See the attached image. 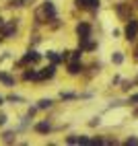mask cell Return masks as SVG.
Listing matches in <instances>:
<instances>
[{
	"label": "cell",
	"mask_w": 138,
	"mask_h": 146,
	"mask_svg": "<svg viewBox=\"0 0 138 146\" xmlns=\"http://www.w3.org/2000/svg\"><path fill=\"white\" fill-rule=\"evenodd\" d=\"M33 130H35L37 134H47V132L52 130V125L47 123V121H39V123H35V125H33Z\"/></svg>",
	"instance_id": "11"
},
{
	"label": "cell",
	"mask_w": 138,
	"mask_h": 146,
	"mask_svg": "<svg viewBox=\"0 0 138 146\" xmlns=\"http://www.w3.org/2000/svg\"><path fill=\"white\" fill-rule=\"evenodd\" d=\"M78 47L83 52H93V50H97V43L91 41V37H89V39H78Z\"/></svg>",
	"instance_id": "6"
},
{
	"label": "cell",
	"mask_w": 138,
	"mask_h": 146,
	"mask_svg": "<svg viewBox=\"0 0 138 146\" xmlns=\"http://www.w3.org/2000/svg\"><path fill=\"white\" fill-rule=\"evenodd\" d=\"M115 13L120 15L122 19H126V21H130V4H126V2L117 4V6H115Z\"/></svg>",
	"instance_id": "5"
},
{
	"label": "cell",
	"mask_w": 138,
	"mask_h": 146,
	"mask_svg": "<svg viewBox=\"0 0 138 146\" xmlns=\"http://www.w3.org/2000/svg\"><path fill=\"white\" fill-rule=\"evenodd\" d=\"M47 58L52 60V64H60L62 62V54H58V52H47Z\"/></svg>",
	"instance_id": "14"
},
{
	"label": "cell",
	"mask_w": 138,
	"mask_h": 146,
	"mask_svg": "<svg viewBox=\"0 0 138 146\" xmlns=\"http://www.w3.org/2000/svg\"><path fill=\"white\" fill-rule=\"evenodd\" d=\"M0 82H2L4 86H15V78L8 72H0Z\"/></svg>",
	"instance_id": "12"
},
{
	"label": "cell",
	"mask_w": 138,
	"mask_h": 146,
	"mask_svg": "<svg viewBox=\"0 0 138 146\" xmlns=\"http://www.w3.org/2000/svg\"><path fill=\"white\" fill-rule=\"evenodd\" d=\"M78 8H99V0H74Z\"/></svg>",
	"instance_id": "7"
},
{
	"label": "cell",
	"mask_w": 138,
	"mask_h": 146,
	"mask_svg": "<svg viewBox=\"0 0 138 146\" xmlns=\"http://www.w3.org/2000/svg\"><path fill=\"white\" fill-rule=\"evenodd\" d=\"M4 121H6V117H4V115H0V125H2Z\"/></svg>",
	"instance_id": "23"
},
{
	"label": "cell",
	"mask_w": 138,
	"mask_h": 146,
	"mask_svg": "<svg viewBox=\"0 0 138 146\" xmlns=\"http://www.w3.org/2000/svg\"><path fill=\"white\" fill-rule=\"evenodd\" d=\"M126 144H128V146H138V138H128Z\"/></svg>",
	"instance_id": "21"
},
{
	"label": "cell",
	"mask_w": 138,
	"mask_h": 146,
	"mask_svg": "<svg viewBox=\"0 0 138 146\" xmlns=\"http://www.w3.org/2000/svg\"><path fill=\"white\" fill-rule=\"evenodd\" d=\"M25 2H29V0H13L11 6H25Z\"/></svg>",
	"instance_id": "20"
},
{
	"label": "cell",
	"mask_w": 138,
	"mask_h": 146,
	"mask_svg": "<svg viewBox=\"0 0 138 146\" xmlns=\"http://www.w3.org/2000/svg\"><path fill=\"white\" fill-rule=\"evenodd\" d=\"M2 140H4V142H13V140H15V132H4Z\"/></svg>",
	"instance_id": "16"
},
{
	"label": "cell",
	"mask_w": 138,
	"mask_h": 146,
	"mask_svg": "<svg viewBox=\"0 0 138 146\" xmlns=\"http://www.w3.org/2000/svg\"><path fill=\"white\" fill-rule=\"evenodd\" d=\"M23 80H37V70H33V68L25 70V74H23Z\"/></svg>",
	"instance_id": "13"
},
{
	"label": "cell",
	"mask_w": 138,
	"mask_h": 146,
	"mask_svg": "<svg viewBox=\"0 0 138 146\" xmlns=\"http://www.w3.org/2000/svg\"><path fill=\"white\" fill-rule=\"evenodd\" d=\"M136 33H138V21L136 19H130L126 25V39L128 41H134L136 39Z\"/></svg>",
	"instance_id": "1"
},
{
	"label": "cell",
	"mask_w": 138,
	"mask_h": 146,
	"mask_svg": "<svg viewBox=\"0 0 138 146\" xmlns=\"http://www.w3.org/2000/svg\"><path fill=\"white\" fill-rule=\"evenodd\" d=\"M2 103H4V99H2V97H0V105H2Z\"/></svg>",
	"instance_id": "25"
},
{
	"label": "cell",
	"mask_w": 138,
	"mask_h": 146,
	"mask_svg": "<svg viewBox=\"0 0 138 146\" xmlns=\"http://www.w3.org/2000/svg\"><path fill=\"white\" fill-rule=\"evenodd\" d=\"M4 27V21H2V19H0V29H2Z\"/></svg>",
	"instance_id": "24"
},
{
	"label": "cell",
	"mask_w": 138,
	"mask_h": 146,
	"mask_svg": "<svg viewBox=\"0 0 138 146\" xmlns=\"http://www.w3.org/2000/svg\"><path fill=\"white\" fill-rule=\"evenodd\" d=\"M66 142H68V144H78V136H74V134H72V136H68Z\"/></svg>",
	"instance_id": "19"
},
{
	"label": "cell",
	"mask_w": 138,
	"mask_h": 146,
	"mask_svg": "<svg viewBox=\"0 0 138 146\" xmlns=\"http://www.w3.org/2000/svg\"><path fill=\"white\" fill-rule=\"evenodd\" d=\"M76 35H78V39H89V37H91V25L89 23H78L76 25Z\"/></svg>",
	"instance_id": "2"
},
{
	"label": "cell",
	"mask_w": 138,
	"mask_h": 146,
	"mask_svg": "<svg viewBox=\"0 0 138 146\" xmlns=\"http://www.w3.org/2000/svg\"><path fill=\"white\" fill-rule=\"evenodd\" d=\"M37 107H39V109H50V107H52V101H50V99H41V101L37 103Z\"/></svg>",
	"instance_id": "15"
},
{
	"label": "cell",
	"mask_w": 138,
	"mask_h": 146,
	"mask_svg": "<svg viewBox=\"0 0 138 146\" xmlns=\"http://www.w3.org/2000/svg\"><path fill=\"white\" fill-rule=\"evenodd\" d=\"M43 13L47 15V19H52V21H56V6H54V2H50V0H47V2H43Z\"/></svg>",
	"instance_id": "8"
},
{
	"label": "cell",
	"mask_w": 138,
	"mask_h": 146,
	"mask_svg": "<svg viewBox=\"0 0 138 146\" xmlns=\"http://www.w3.org/2000/svg\"><path fill=\"white\" fill-rule=\"evenodd\" d=\"M54 74H56V64H50L47 68H43V70H37V80H47V78H52Z\"/></svg>",
	"instance_id": "3"
},
{
	"label": "cell",
	"mask_w": 138,
	"mask_h": 146,
	"mask_svg": "<svg viewBox=\"0 0 138 146\" xmlns=\"http://www.w3.org/2000/svg\"><path fill=\"white\" fill-rule=\"evenodd\" d=\"M136 6H138V0H136Z\"/></svg>",
	"instance_id": "26"
},
{
	"label": "cell",
	"mask_w": 138,
	"mask_h": 146,
	"mask_svg": "<svg viewBox=\"0 0 138 146\" xmlns=\"http://www.w3.org/2000/svg\"><path fill=\"white\" fill-rule=\"evenodd\" d=\"M39 58H41V56H39L37 52H27V56L23 58V60H21V62H19V66H27V64H35V62L39 60Z\"/></svg>",
	"instance_id": "4"
},
{
	"label": "cell",
	"mask_w": 138,
	"mask_h": 146,
	"mask_svg": "<svg viewBox=\"0 0 138 146\" xmlns=\"http://www.w3.org/2000/svg\"><path fill=\"white\" fill-rule=\"evenodd\" d=\"M60 97H62L64 101H68V99H76V95H74V93H62Z\"/></svg>",
	"instance_id": "18"
},
{
	"label": "cell",
	"mask_w": 138,
	"mask_h": 146,
	"mask_svg": "<svg viewBox=\"0 0 138 146\" xmlns=\"http://www.w3.org/2000/svg\"><path fill=\"white\" fill-rule=\"evenodd\" d=\"M130 103H134V105H136V103H138V93H136V95H132V97H130Z\"/></svg>",
	"instance_id": "22"
},
{
	"label": "cell",
	"mask_w": 138,
	"mask_h": 146,
	"mask_svg": "<svg viewBox=\"0 0 138 146\" xmlns=\"http://www.w3.org/2000/svg\"><path fill=\"white\" fill-rule=\"evenodd\" d=\"M83 72V64L78 60H70V64H68V74H81Z\"/></svg>",
	"instance_id": "10"
},
{
	"label": "cell",
	"mask_w": 138,
	"mask_h": 146,
	"mask_svg": "<svg viewBox=\"0 0 138 146\" xmlns=\"http://www.w3.org/2000/svg\"><path fill=\"white\" fill-rule=\"evenodd\" d=\"M111 60H113V64H122V62H124V56H122V54H113Z\"/></svg>",
	"instance_id": "17"
},
{
	"label": "cell",
	"mask_w": 138,
	"mask_h": 146,
	"mask_svg": "<svg viewBox=\"0 0 138 146\" xmlns=\"http://www.w3.org/2000/svg\"><path fill=\"white\" fill-rule=\"evenodd\" d=\"M15 31H17V21H11L8 25L2 27V37H6V39H8V37L15 35Z\"/></svg>",
	"instance_id": "9"
}]
</instances>
